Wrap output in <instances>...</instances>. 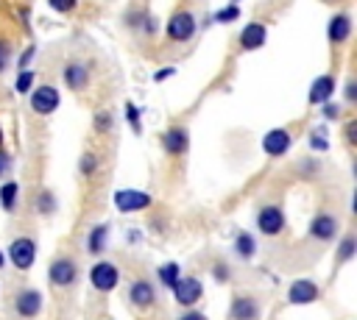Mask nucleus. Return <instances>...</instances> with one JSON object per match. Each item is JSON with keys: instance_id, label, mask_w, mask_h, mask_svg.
Returning a JSON list of instances; mask_svg holds the SVG:
<instances>
[{"instance_id": "a211bd4d", "label": "nucleus", "mask_w": 357, "mask_h": 320, "mask_svg": "<svg viewBox=\"0 0 357 320\" xmlns=\"http://www.w3.org/2000/svg\"><path fill=\"white\" fill-rule=\"evenodd\" d=\"M257 314H259V306H257V301L251 295L234 298V303H231V320H257Z\"/></svg>"}, {"instance_id": "20e7f679", "label": "nucleus", "mask_w": 357, "mask_h": 320, "mask_svg": "<svg viewBox=\"0 0 357 320\" xmlns=\"http://www.w3.org/2000/svg\"><path fill=\"white\" fill-rule=\"evenodd\" d=\"M114 206L120 211H142L151 206V195L142 189H120L114 192Z\"/></svg>"}, {"instance_id": "f704fd0d", "label": "nucleus", "mask_w": 357, "mask_h": 320, "mask_svg": "<svg viewBox=\"0 0 357 320\" xmlns=\"http://www.w3.org/2000/svg\"><path fill=\"white\" fill-rule=\"evenodd\" d=\"M33 53H36V47L31 45V47H28V50H25V53L20 56V61H17V64H20V70H25V67L31 64V58H33Z\"/></svg>"}, {"instance_id": "f03ea898", "label": "nucleus", "mask_w": 357, "mask_h": 320, "mask_svg": "<svg viewBox=\"0 0 357 320\" xmlns=\"http://www.w3.org/2000/svg\"><path fill=\"white\" fill-rule=\"evenodd\" d=\"M8 259L14 262L17 270H28V267L33 264V259H36V245H33V239L17 237V239L11 242V248H8Z\"/></svg>"}, {"instance_id": "7c9ffc66", "label": "nucleus", "mask_w": 357, "mask_h": 320, "mask_svg": "<svg viewBox=\"0 0 357 320\" xmlns=\"http://www.w3.org/2000/svg\"><path fill=\"white\" fill-rule=\"evenodd\" d=\"M324 117H326V120H337V117H340V106L324 100Z\"/></svg>"}, {"instance_id": "4c0bfd02", "label": "nucleus", "mask_w": 357, "mask_h": 320, "mask_svg": "<svg viewBox=\"0 0 357 320\" xmlns=\"http://www.w3.org/2000/svg\"><path fill=\"white\" fill-rule=\"evenodd\" d=\"M176 70L173 67H167V70H159V72H153V81H165V78H170Z\"/></svg>"}, {"instance_id": "ddd939ff", "label": "nucleus", "mask_w": 357, "mask_h": 320, "mask_svg": "<svg viewBox=\"0 0 357 320\" xmlns=\"http://www.w3.org/2000/svg\"><path fill=\"white\" fill-rule=\"evenodd\" d=\"M162 145H165V150H167L170 156H181V153L187 150V145H190L187 128H184V125H173V128H167L165 136H162Z\"/></svg>"}, {"instance_id": "c03bdc74", "label": "nucleus", "mask_w": 357, "mask_h": 320, "mask_svg": "<svg viewBox=\"0 0 357 320\" xmlns=\"http://www.w3.org/2000/svg\"><path fill=\"white\" fill-rule=\"evenodd\" d=\"M0 147H3V128H0Z\"/></svg>"}, {"instance_id": "e433bc0d", "label": "nucleus", "mask_w": 357, "mask_h": 320, "mask_svg": "<svg viewBox=\"0 0 357 320\" xmlns=\"http://www.w3.org/2000/svg\"><path fill=\"white\" fill-rule=\"evenodd\" d=\"M346 139H349V145H354V139H357V122H349L346 125Z\"/></svg>"}, {"instance_id": "f257e3e1", "label": "nucleus", "mask_w": 357, "mask_h": 320, "mask_svg": "<svg viewBox=\"0 0 357 320\" xmlns=\"http://www.w3.org/2000/svg\"><path fill=\"white\" fill-rule=\"evenodd\" d=\"M89 281H92V287L98 292H112L117 287V281H120V273H117V267L112 262H98L89 270Z\"/></svg>"}, {"instance_id": "79ce46f5", "label": "nucleus", "mask_w": 357, "mask_h": 320, "mask_svg": "<svg viewBox=\"0 0 357 320\" xmlns=\"http://www.w3.org/2000/svg\"><path fill=\"white\" fill-rule=\"evenodd\" d=\"M215 275H218V278H226V275H229V270H226V267H215Z\"/></svg>"}, {"instance_id": "412c9836", "label": "nucleus", "mask_w": 357, "mask_h": 320, "mask_svg": "<svg viewBox=\"0 0 357 320\" xmlns=\"http://www.w3.org/2000/svg\"><path fill=\"white\" fill-rule=\"evenodd\" d=\"M17 192H20V186H17L14 181H8V184L0 186V203H3V209H11V206H14Z\"/></svg>"}, {"instance_id": "1a4fd4ad", "label": "nucleus", "mask_w": 357, "mask_h": 320, "mask_svg": "<svg viewBox=\"0 0 357 320\" xmlns=\"http://www.w3.org/2000/svg\"><path fill=\"white\" fill-rule=\"evenodd\" d=\"M39 309H42V295H39L36 289L25 287V289H20V292L14 295V312H17L20 317H36Z\"/></svg>"}, {"instance_id": "f3484780", "label": "nucleus", "mask_w": 357, "mask_h": 320, "mask_svg": "<svg viewBox=\"0 0 357 320\" xmlns=\"http://www.w3.org/2000/svg\"><path fill=\"white\" fill-rule=\"evenodd\" d=\"M310 234L315 237V239H332L335 234H337V220L332 217V214H318V217H312V223H310Z\"/></svg>"}, {"instance_id": "393cba45", "label": "nucleus", "mask_w": 357, "mask_h": 320, "mask_svg": "<svg viewBox=\"0 0 357 320\" xmlns=\"http://www.w3.org/2000/svg\"><path fill=\"white\" fill-rule=\"evenodd\" d=\"M240 17V8H237V3H231V6H226V8H220L218 14H215V19L218 22H234Z\"/></svg>"}, {"instance_id": "c85d7f7f", "label": "nucleus", "mask_w": 357, "mask_h": 320, "mask_svg": "<svg viewBox=\"0 0 357 320\" xmlns=\"http://www.w3.org/2000/svg\"><path fill=\"white\" fill-rule=\"evenodd\" d=\"M8 58H11V45H8L6 39H0V72H6Z\"/></svg>"}, {"instance_id": "a19ab883", "label": "nucleus", "mask_w": 357, "mask_h": 320, "mask_svg": "<svg viewBox=\"0 0 357 320\" xmlns=\"http://www.w3.org/2000/svg\"><path fill=\"white\" fill-rule=\"evenodd\" d=\"M346 97L354 100V81H349V86H346Z\"/></svg>"}, {"instance_id": "9b49d317", "label": "nucleus", "mask_w": 357, "mask_h": 320, "mask_svg": "<svg viewBox=\"0 0 357 320\" xmlns=\"http://www.w3.org/2000/svg\"><path fill=\"white\" fill-rule=\"evenodd\" d=\"M315 298H318V284L310 281V278H298V281H293L290 289H287V301L296 303V306H301V303H312Z\"/></svg>"}, {"instance_id": "c756f323", "label": "nucleus", "mask_w": 357, "mask_h": 320, "mask_svg": "<svg viewBox=\"0 0 357 320\" xmlns=\"http://www.w3.org/2000/svg\"><path fill=\"white\" fill-rule=\"evenodd\" d=\"M95 167H98V159H95L92 153H86V156L81 159V173H84V175H92Z\"/></svg>"}, {"instance_id": "9d476101", "label": "nucleus", "mask_w": 357, "mask_h": 320, "mask_svg": "<svg viewBox=\"0 0 357 320\" xmlns=\"http://www.w3.org/2000/svg\"><path fill=\"white\" fill-rule=\"evenodd\" d=\"M290 145H293V136H290L284 128H273V131H268V134L262 136V150H265L268 156H282V153L290 150Z\"/></svg>"}, {"instance_id": "bb28decb", "label": "nucleus", "mask_w": 357, "mask_h": 320, "mask_svg": "<svg viewBox=\"0 0 357 320\" xmlns=\"http://www.w3.org/2000/svg\"><path fill=\"white\" fill-rule=\"evenodd\" d=\"M310 147H312V150H326V136H324L321 128H318L315 134H310Z\"/></svg>"}, {"instance_id": "39448f33", "label": "nucleus", "mask_w": 357, "mask_h": 320, "mask_svg": "<svg viewBox=\"0 0 357 320\" xmlns=\"http://www.w3.org/2000/svg\"><path fill=\"white\" fill-rule=\"evenodd\" d=\"M56 106H59V89L56 86L45 83V86L33 89V95H31V111L33 114H50V111H56Z\"/></svg>"}, {"instance_id": "cd10ccee", "label": "nucleus", "mask_w": 357, "mask_h": 320, "mask_svg": "<svg viewBox=\"0 0 357 320\" xmlns=\"http://www.w3.org/2000/svg\"><path fill=\"white\" fill-rule=\"evenodd\" d=\"M47 3H50L59 14H70V11L75 8V3H78V0H47Z\"/></svg>"}, {"instance_id": "c9c22d12", "label": "nucleus", "mask_w": 357, "mask_h": 320, "mask_svg": "<svg viewBox=\"0 0 357 320\" xmlns=\"http://www.w3.org/2000/svg\"><path fill=\"white\" fill-rule=\"evenodd\" d=\"M142 19H145V33H148V36H153V33H156V28H159V25H156V19H153L151 14H145Z\"/></svg>"}, {"instance_id": "37998d69", "label": "nucleus", "mask_w": 357, "mask_h": 320, "mask_svg": "<svg viewBox=\"0 0 357 320\" xmlns=\"http://www.w3.org/2000/svg\"><path fill=\"white\" fill-rule=\"evenodd\" d=\"M3 264H6V256H3V250H0V267H3Z\"/></svg>"}, {"instance_id": "5701e85b", "label": "nucleus", "mask_w": 357, "mask_h": 320, "mask_svg": "<svg viewBox=\"0 0 357 320\" xmlns=\"http://www.w3.org/2000/svg\"><path fill=\"white\" fill-rule=\"evenodd\" d=\"M159 278H162L165 287H173L178 281V262H170V264L159 267Z\"/></svg>"}, {"instance_id": "6ab92c4d", "label": "nucleus", "mask_w": 357, "mask_h": 320, "mask_svg": "<svg viewBox=\"0 0 357 320\" xmlns=\"http://www.w3.org/2000/svg\"><path fill=\"white\" fill-rule=\"evenodd\" d=\"M332 92H335V78L332 75H321V78L312 81L307 97H310V103H324V100L332 97Z\"/></svg>"}, {"instance_id": "2f4dec72", "label": "nucleus", "mask_w": 357, "mask_h": 320, "mask_svg": "<svg viewBox=\"0 0 357 320\" xmlns=\"http://www.w3.org/2000/svg\"><path fill=\"white\" fill-rule=\"evenodd\" d=\"M126 117H128V122L134 125V131H139V111H137V106H134V103H128V106H126Z\"/></svg>"}, {"instance_id": "72a5a7b5", "label": "nucleus", "mask_w": 357, "mask_h": 320, "mask_svg": "<svg viewBox=\"0 0 357 320\" xmlns=\"http://www.w3.org/2000/svg\"><path fill=\"white\" fill-rule=\"evenodd\" d=\"M53 209H56V203H53V198H50L47 192H42V198H39V211H47V214H50Z\"/></svg>"}, {"instance_id": "dca6fc26", "label": "nucleus", "mask_w": 357, "mask_h": 320, "mask_svg": "<svg viewBox=\"0 0 357 320\" xmlns=\"http://www.w3.org/2000/svg\"><path fill=\"white\" fill-rule=\"evenodd\" d=\"M265 39H268V31H265V25H259V22H248V25L243 28V33H240L243 50H257V47L265 45Z\"/></svg>"}, {"instance_id": "a878e982", "label": "nucleus", "mask_w": 357, "mask_h": 320, "mask_svg": "<svg viewBox=\"0 0 357 320\" xmlns=\"http://www.w3.org/2000/svg\"><path fill=\"white\" fill-rule=\"evenodd\" d=\"M354 256V237H343V245H340V262H349Z\"/></svg>"}, {"instance_id": "473e14b6", "label": "nucleus", "mask_w": 357, "mask_h": 320, "mask_svg": "<svg viewBox=\"0 0 357 320\" xmlns=\"http://www.w3.org/2000/svg\"><path fill=\"white\" fill-rule=\"evenodd\" d=\"M109 125H112V114H106V111H103V114H98V117H95V128H98L100 134H106V131H109Z\"/></svg>"}, {"instance_id": "6e6552de", "label": "nucleus", "mask_w": 357, "mask_h": 320, "mask_svg": "<svg viewBox=\"0 0 357 320\" xmlns=\"http://www.w3.org/2000/svg\"><path fill=\"white\" fill-rule=\"evenodd\" d=\"M78 275V267L70 256H59L53 264H50V284L53 287H70Z\"/></svg>"}, {"instance_id": "423d86ee", "label": "nucleus", "mask_w": 357, "mask_h": 320, "mask_svg": "<svg viewBox=\"0 0 357 320\" xmlns=\"http://www.w3.org/2000/svg\"><path fill=\"white\" fill-rule=\"evenodd\" d=\"M173 295H176V301L181 303V306H192V303H198L201 301V295H204V287H201V281L198 278H178L173 287Z\"/></svg>"}, {"instance_id": "0eeeda50", "label": "nucleus", "mask_w": 357, "mask_h": 320, "mask_svg": "<svg viewBox=\"0 0 357 320\" xmlns=\"http://www.w3.org/2000/svg\"><path fill=\"white\" fill-rule=\"evenodd\" d=\"M257 228L262 234H268V237L279 234L284 228V211L279 206H262L259 214H257Z\"/></svg>"}, {"instance_id": "aec40b11", "label": "nucleus", "mask_w": 357, "mask_h": 320, "mask_svg": "<svg viewBox=\"0 0 357 320\" xmlns=\"http://www.w3.org/2000/svg\"><path fill=\"white\" fill-rule=\"evenodd\" d=\"M106 237H109V225H95L89 231V239H86V250L89 253H100L106 248Z\"/></svg>"}, {"instance_id": "ea45409f", "label": "nucleus", "mask_w": 357, "mask_h": 320, "mask_svg": "<svg viewBox=\"0 0 357 320\" xmlns=\"http://www.w3.org/2000/svg\"><path fill=\"white\" fill-rule=\"evenodd\" d=\"M6 170H8V156L0 153V173H6Z\"/></svg>"}, {"instance_id": "f8f14e48", "label": "nucleus", "mask_w": 357, "mask_h": 320, "mask_svg": "<svg viewBox=\"0 0 357 320\" xmlns=\"http://www.w3.org/2000/svg\"><path fill=\"white\" fill-rule=\"evenodd\" d=\"M326 36L332 45H343L349 36H351V17L346 11H337L332 19H329V28H326Z\"/></svg>"}, {"instance_id": "b1692460", "label": "nucleus", "mask_w": 357, "mask_h": 320, "mask_svg": "<svg viewBox=\"0 0 357 320\" xmlns=\"http://www.w3.org/2000/svg\"><path fill=\"white\" fill-rule=\"evenodd\" d=\"M31 83H33V72H31V70H20V75H17V83H14V89H17L20 95H25V92L31 89Z\"/></svg>"}, {"instance_id": "2eb2a0df", "label": "nucleus", "mask_w": 357, "mask_h": 320, "mask_svg": "<svg viewBox=\"0 0 357 320\" xmlns=\"http://www.w3.org/2000/svg\"><path fill=\"white\" fill-rule=\"evenodd\" d=\"M128 298H131V303H134V306H139V309H148V306L153 303V298H156V292H153V284H151V281H145V278L134 281V284L128 287Z\"/></svg>"}, {"instance_id": "4be33fe9", "label": "nucleus", "mask_w": 357, "mask_h": 320, "mask_svg": "<svg viewBox=\"0 0 357 320\" xmlns=\"http://www.w3.org/2000/svg\"><path fill=\"white\" fill-rule=\"evenodd\" d=\"M234 248H237V253L240 256H254V250H257V245H254V237L251 234H237V242H234Z\"/></svg>"}, {"instance_id": "4468645a", "label": "nucleus", "mask_w": 357, "mask_h": 320, "mask_svg": "<svg viewBox=\"0 0 357 320\" xmlns=\"http://www.w3.org/2000/svg\"><path fill=\"white\" fill-rule=\"evenodd\" d=\"M64 83L70 86V89H84L86 83H89V70H86V64L84 61H70L67 67H64Z\"/></svg>"}, {"instance_id": "a18cd8bd", "label": "nucleus", "mask_w": 357, "mask_h": 320, "mask_svg": "<svg viewBox=\"0 0 357 320\" xmlns=\"http://www.w3.org/2000/svg\"><path fill=\"white\" fill-rule=\"evenodd\" d=\"M321 3H340V0H321Z\"/></svg>"}, {"instance_id": "7ed1b4c3", "label": "nucleus", "mask_w": 357, "mask_h": 320, "mask_svg": "<svg viewBox=\"0 0 357 320\" xmlns=\"http://www.w3.org/2000/svg\"><path fill=\"white\" fill-rule=\"evenodd\" d=\"M195 33V17L190 11H176L167 22V36L173 42H187Z\"/></svg>"}, {"instance_id": "58836bf2", "label": "nucleus", "mask_w": 357, "mask_h": 320, "mask_svg": "<svg viewBox=\"0 0 357 320\" xmlns=\"http://www.w3.org/2000/svg\"><path fill=\"white\" fill-rule=\"evenodd\" d=\"M178 320H206V317H204L201 312H187V314H181Z\"/></svg>"}]
</instances>
